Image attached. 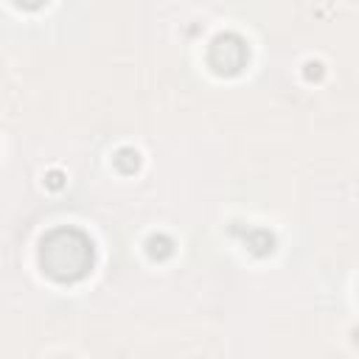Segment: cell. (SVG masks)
<instances>
[{"label": "cell", "mask_w": 359, "mask_h": 359, "mask_svg": "<svg viewBox=\"0 0 359 359\" xmlns=\"http://www.w3.org/2000/svg\"><path fill=\"white\" fill-rule=\"evenodd\" d=\"M39 261L50 278L76 280L93 264V244L84 233H79L73 227H59L42 238Z\"/></svg>", "instance_id": "6da1fadb"}, {"label": "cell", "mask_w": 359, "mask_h": 359, "mask_svg": "<svg viewBox=\"0 0 359 359\" xmlns=\"http://www.w3.org/2000/svg\"><path fill=\"white\" fill-rule=\"evenodd\" d=\"M244 59H247V48H244V42L236 34H222V36L213 39V45H210V62L216 65V70L233 73V70H238L244 65Z\"/></svg>", "instance_id": "7a4b0ae2"}]
</instances>
